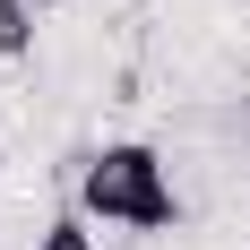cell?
I'll list each match as a JSON object with an SVG mask.
<instances>
[{
	"label": "cell",
	"instance_id": "obj_1",
	"mask_svg": "<svg viewBox=\"0 0 250 250\" xmlns=\"http://www.w3.org/2000/svg\"><path fill=\"white\" fill-rule=\"evenodd\" d=\"M78 216L86 225H121V233H173L181 225L173 164L147 138H112V147L78 155Z\"/></svg>",
	"mask_w": 250,
	"mask_h": 250
},
{
	"label": "cell",
	"instance_id": "obj_3",
	"mask_svg": "<svg viewBox=\"0 0 250 250\" xmlns=\"http://www.w3.org/2000/svg\"><path fill=\"white\" fill-rule=\"evenodd\" d=\"M35 250H95V233H86V216H78V207H61V216L35 233Z\"/></svg>",
	"mask_w": 250,
	"mask_h": 250
},
{
	"label": "cell",
	"instance_id": "obj_2",
	"mask_svg": "<svg viewBox=\"0 0 250 250\" xmlns=\"http://www.w3.org/2000/svg\"><path fill=\"white\" fill-rule=\"evenodd\" d=\"M35 52V0H0V61Z\"/></svg>",
	"mask_w": 250,
	"mask_h": 250
},
{
	"label": "cell",
	"instance_id": "obj_4",
	"mask_svg": "<svg viewBox=\"0 0 250 250\" xmlns=\"http://www.w3.org/2000/svg\"><path fill=\"white\" fill-rule=\"evenodd\" d=\"M35 9H61V0H35Z\"/></svg>",
	"mask_w": 250,
	"mask_h": 250
},
{
	"label": "cell",
	"instance_id": "obj_5",
	"mask_svg": "<svg viewBox=\"0 0 250 250\" xmlns=\"http://www.w3.org/2000/svg\"><path fill=\"white\" fill-rule=\"evenodd\" d=\"M0 164H9V155H0Z\"/></svg>",
	"mask_w": 250,
	"mask_h": 250
}]
</instances>
